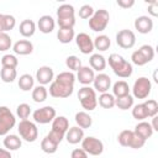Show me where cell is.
Instances as JSON below:
<instances>
[{"label":"cell","instance_id":"1","mask_svg":"<svg viewBox=\"0 0 158 158\" xmlns=\"http://www.w3.org/2000/svg\"><path fill=\"white\" fill-rule=\"evenodd\" d=\"M75 75L73 72H62L49 85V95L57 99H65L73 94Z\"/></svg>","mask_w":158,"mask_h":158},{"label":"cell","instance_id":"2","mask_svg":"<svg viewBox=\"0 0 158 158\" xmlns=\"http://www.w3.org/2000/svg\"><path fill=\"white\" fill-rule=\"evenodd\" d=\"M109 65L111 67L112 72L120 78H130L133 73L132 64L117 53H112L109 56Z\"/></svg>","mask_w":158,"mask_h":158},{"label":"cell","instance_id":"3","mask_svg":"<svg viewBox=\"0 0 158 158\" xmlns=\"http://www.w3.org/2000/svg\"><path fill=\"white\" fill-rule=\"evenodd\" d=\"M57 23L59 28H73L75 25V10L70 4H62L57 9Z\"/></svg>","mask_w":158,"mask_h":158},{"label":"cell","instance_id":"4","mask_svg":"<svg viewBox=\"0 0 158 158\" xmlns=\"http://www.w3.org/2000/svg\"><path fill=\"white\" fill-rule=\"evenodd\" d=\"M110 21V14L105 9L95 10L93 16L89 19V27L94 32H102Z\"/></svg>","mask_w":158,"mask_h":158},{"label":"cell","instance_id":"5","mask_svg":"<svg viewBox=\"0 0 158 158\" xmlns=\"http://www.w3.org/2000/svg\"><path fill=\"white\" fill-rule=\"evenodd\" d=\"M78 99L83 109L86 111H93L95 110L98 105V98H96V91L90 88V86H83L78 91Z\"/></svg>","mask_w":158,"mask_h":158},{"label":"cell","instance_id":"6","mask_svg":"<svg viewBox=\"0 0 158 158\" xmlns=\"http://www.w3.org/2000/svg\"><path fill=\"white\" fill-rule=\"evenodd\" d=\"M17 131L20 133V137L26 142H35L38 138V130L35 122L30 120H21Z\"/></svg>","mask_w":158,"mask_h":158},{"label":"cell","instance_id":"7","mask_svg":"<svg viewBox=\"0 0 158 158\" xmlns=\"http://www.w3.org/2000/svg\"><path fill=\"white\" fill-rule=\"evenodd\" d=\"M16 125V117L7 106H0V136H6Z\"/></svg>","mask_w":158,"mask_h":158},{"label":"cell","instance_id":"8","mask_svg":"<svg viewBox=\"0 0 158 158\" xmlns=\"http://www.w3.org/2000/svg\"><path fill=\"white\" fill-rule=\"evenodd\" d=\"M151 89H152L151 80L146 77H141V78L136 79V81L133 83V86H132L133 98H136V99H147L148 95L151 94Z\"/></svg>","mask_w":158,"mask_h":158},{"label":"cell","instance_id":"9","mask_svg":"<svg viewBox=\"0 0 158 158\" xmlns=\"http://www.w3.org/2000/svg\"><path fill=\"white\" fill-rule=\"evenodd\" d=\"M81 149L90 156H100L104 152V143L93 136L84 137L81 141Z\"/></svg>","mask_w":158,"mask_h":158},{"label":"cell","instance_id":"10","mask_svg":"<svg viewBox=\"0 0 158 158\" xmlns=\"http://www.w3.org/2000/svg\"><path fill=\"white\" fill-rule=\"evenodd\" d=\"M56 116H57L56 109L52 107V106H43V107H40V109L35 110L33 114H32V117H33L35 122L41 123V125H46V123L52 122Z\"/></svg>","mask_w":158,"mask_h":158},{"label":"cell","instance_id":"11","mask_svg":"<svg viewBox=\"0 0 158 158\" xmlns=\"http://www.w3.org/2000/svg\"><path fill=\"white\" fill-rule=\"evenodd\" d=\"M116 43L123 49H130L136 43V35L131 30H121L116 33Z\"/></svg>","mask_w":158,"mask_h":158},{"label":"cell","instance_id":"12","mask_svg":"<svg viewBox=\"0 0 158 158\" xmlns=\"http://www.w3.org/2000/svg\"><path fill=\"white\" fill-rule=\"evenodd\" d=\"M74 40H75V43H77L79 51L83 54H90V53H93V51H94V43H93L91 37L88 33L80 32L79 35L75 36Z\"/></svg>","mask_w":158,"mask_h":158},{"label":"cell","instance_id":"13","mask_svg":"<svg viewBox=\"0 0 158 158\" xmlns=\"http://www.w3.org/2000/svg\"><path fill=\"white\" fill-rule=\"evenodd\" d=\"M36 79L40 83V85H47L54 80V73L53 69L48 65H42L36 72Z\"/></svg>","mask_w":158,"mask_h":158},{"label":"cell","instance_id":"14","mask_svg":"<svg viewBox=\"0 0 158 158\" xmlns=\"http://www.w3.org/2000/svg\"><path fill=\"white\" fill-rule=\"evenodd\" d=\"M94 90L99 91V93H107L109 89L111 88V78L105 74V73H100L98 75H95L94 78Z\"/></svg>","mask_w":158,"mask_h":158},{"label":"cell","instance_id":"15","mask_svg":"<svg viewBox=\"0 0 158 158\" xmlns=\"http://www.w3.org/2000/svg\"><path fill=\"white\" fill-rule=\"evenodd\" d=\"M77 80L83 84V85H90L93 81H94V78H95V73L94 70L88 67V65H81L79 69H78V73H77Z\"/></svg>","mask_w":158,"mask_h":158},{"label":"cell","instance_id":"16","mask_svg":"<svg viewBox=\"0 0 158 158\" xmlns=\"http://www.w3.org/2000/svg\"><path fill=\"white\" fill-rule=\"evenodd\" d=\"M135 28L142 33V35H146V33H149L152 30H153V20L149 17V16H138L136 20H135Z\"/></svg>","mask_w":158,"mask_h":158},{"label":"cell","instance_id":"17","mask_svg":"<svg viewBox=\"0 0 158 158\" xmlns=\"http://www.w3.org/2000/svg\"><path fill=\"white\" fill-rule=\"evenodd\" d=\"M69 128V121L65 116H56L54 120L52 121V130L54 133L64 137L67 131Z\"/></svg>","mask_w":158,"mask_h":158},{"label":"cell","instance_id":"18","mask_svg":"<svg viewBox=\"0 0 158 158\" xmlns=\"http://www.w3.org/2000/svg\"><path fill=\"white\" fill-rule=\"evenodd\" d=\"M64 138L67 139V142L69 144H78L84 138V130L78 127V126L69 127L67 133H65V136H64Z\"/></svg>","mask_w":158,"mask_h":158},{"label":"cell","instance_id":"19","mask_svg":"<svg viewBox=\"0 0 158 158\" xmlns=\"http://www.w3.org/2000/svg\"><path fill=\"white\" fill-rule=\"evenodd\" d=\"M12 51L20 56H27L33 52V44L28 40H19L12 44Z\"/></svg>","mask_w":158,"mask_h":158},{"label":"cell","instance_id":"20","mask_svg":"<svg viewBox=\"0 0 158 158\" xmlns=\"http://www.w3.org/2000/svg\"><path fill=\"white\" fill-rule=\"evenodd\" d=\"M40 30V32L42 33H51L53 30H54V26H56V22H54V19L51 16V15H43L38 19L37 21V25H36Z\"/></svg>","mask_w":158,"mask_h":158},{"label":"cell","instance_id":"21","mask_svg":"<svg viewBox=\"0 0 158 158\" xmlns=\"http://www.w3.org/2000/svg\"><path fill=\"white\" fill-rule=\"evenodd\" d=\"M133 132L136 135H138L141 138H143L144 141H147L149 137H152V135H153L154 131H153V128H152V126H151L149 122H147V121H139L136 125Z\"/></svg>","mask_w":158,"mask_h":158},{"label":"cell","instance_id":"22","mask_svg":"<svg viewBox=\"0 0 158 158\" xmlns=\"http://www.w3.org/2000/svg\"><path fill=\"white\" fill-rule=\"evenodd\" d=\"M36 27H37L36 23H35L32 20L27 19V20L21 21L20 27H19V31H20V35H21L22 37H25V38H30V37H32V36L35 35V32H36Z\"/></svg>","mask_w":158,"mask_h":158},{"label":"cell","instance_id":"23","mask_svg":"<svg viewBox=\"0 0 158 158\" xmlns=\"http://www.w3.org/2000/svg\"><path fill=\"white\" fill-rule=\"evenodd\" d=\"M89 64H90V68L93 70H96V72H102L105 68H106V59L102 54H99V53H93L89 58Z\"/></svg>","mask_w":158,"mask_h":158},{"label":"cell","instance_id":"24","mask_svg":"<svg viewBox=\"0 0 158 158\" xmlns=\"http://www.w3.org/2000/svg\"><path fill=\"white\" fill-rule=\"evenodd\" d=\"M74 120H75V123H77V126L78 127H80V128H89L91 125H93V118H91V116L88 114V112H85V111H79V112H77L75 114V116H74Z\"/></svg>","mask_w":158,"mask_h":158},{"label":"cell","instance_id":"25","mask_svg":"<svg viewBox=\"0 0 158 158\" xmlns=\"http://www.w3.org/2000/svg\"><path fill=\"white\" fill-rule=\"evenodd\" d=\"M22 141L17 135H6L4 138V146L7 151H17L21 148Z\"/></svg>","mask_w":158,"mask_h":158},{"label":"cell","instance_id":"26","mask_svg":"<svg viewBox=\"0 0 158 158\" xmlns=\"http://www.w3.org/2000/svg\"><path fill=\"white\" fill-rule=\"evenodd\" d=\"M128 94H130V86H128L127 81H125V80H117L112 85V95L115 98L126 96Z\"/></svg>","mask_w":158,"mask_h":158},{"label":"cell","instance_id":"27","mask_svg":"<svg viewBox=\"0 0 158 158\" xmlns=\"http://www.w3.org/2000/svg\"><path fill=\"white\" fill-rule=\"evenodd\" d=\"M93 43H94V49H98L100 52L107 51L110 48V46H111V41H110L109 36H106V35H99V36H96L94 38Z\"/></svg>","mask_w":158,"mask_h":158},{"label":"cell","instance_id":"28","mask_svg":"<svg viewBox=\"0 0 158 158\" xmlns=\"http://www.w3.org/2000/svg\"><path fill=\"white\" fill-rule=\"evenodd\" d=\"M57 38L63 44L70 43L75 38L74 28H59L58 32H57Z\"/></svg>","mask_w":158,"mask_h":158},{"label":"cell","instance_id":"29","mask_svg":"<svg viewBox=\"0 0 158 158\" xmlns=\"http://www.w3.org/2000/svg\"><path fill=\"white\" fill-rule=\"evenodd\" d=\"M19 88L22 91H30L31 89H33V84H35V79L31 74H22L19 78Z\"/></svg>","mask_w":158,"mask_h":158},{"label":"cell","instance_id":"30","mask_svg":"<svg viewBox=\"0 0 158 158\" xmlns=\"http://www.w3.org/2000/svg\"><path fill=\"white\" fill-rule=\"evenodd\" d=\"M98 102L102 109H112L115 106V96L110 93H102L100 94Z\"/></svg>","mask_w":158,"mask_h":158},{"label":"cell","instance_id":"31","mask_svg":"<svg viewBox=\"0 0 158 158\" xmlns=\"http://www.w3.org/2000/svg\"><path fill=\"white\" fill-rule=\"evenodd\" d=\"M58 143H56L54 141H52L48 136H46L42 141H41V149L44 152V153H47V154H53V153H56L57 152V149H58Z\"/></svg>","mask_w":158,"mask_h":158},{"label":"cell","instance_id":"32","mask_svg":"<svg viewBox=\"0 0 158 158\" xmlns=\"http://www.w3.org/2000/svg\"><path fill=\"white\" fill-rule=\"evenodd\" d=\"M133 96L132 95H126L121 98H115V106H117L121 110H128L133 106Z\"/></svg>","mask_w":158,"mask_h":158},{"label":"cell","instance_id":"33","mask_svg":"<svg viewBox=\"0 0 158 158\" xmlns=\"http://www.w3.org/2000/svg\"><path fill=\"white\" fill-rule=\"evenodd\" d=\"M48 96V90L43 85H38L32 89V99L35 102H43Z\"/></svg>","mask_w":158,"mask_h":158},{"label":"cell","instance_id":"34","mask_svg":"<svg viewBox=\"0 0 158 158\" xmlns=\"http://www.w3.org/2000/svg\"><path fill=\"white\" fill-rule=\"evenodd\" d=\"M0 78L4 83H12L17 78V72L14 68H4L0 70Z\"/></svg>","mask_w":158,"mask_h":158},{"label":"cell","instance_id":"35","mask_svg":"<svg viewBox=\"0 0 158 158\" xmlns=\"http://www.w3.org/2000/svg\"><path fill=\"white\" fill-rule=\"evenodd\" d=\"M132 116H133V118H136L137 121H144V118L148 117L147 110H146L143 102H142V104H137V105L133 106V109H132Z\"/></svg>","mask_w":158,"mask_h":158},{"label":"cell","instance_id":"36","mask_svg":"<svg viewBox=\"0 0 158 158\" xmlns=\"http://www.w3.org/2000/svg\"><path fill=\"white\" fill-rule=\"evenodd\" d=\"M17 64H19V59L14 54H5V56L1 57V65L4 68H14V69H16Z\"/></svg>","mask_w":158,"mask_h":158},{"label":"cell","instance_id":"37","mask_svg":"<svg viewBox=\"0 0 158 158\" xmlns=\"http://www.w3.org/2000/svg\"><path fill=\"white\" fill-rule=\"evenodd\" d=\"M146 110H147V115L148 117H154L158 114V102L154 99H148L143 102Z\"/></svg>","mask_w":158,"mask_h":158},{"label":"cell","instance_id":"38","mask_svg":"<svg viewBox=\"0 0 158 158\" xmlns=\"http://www.w3.org/2000/svg\"><path fill=\"white\" fill-rule=\"evenodd\" d=\"M30 114H31V106L26 102H22L20 105H17L16 107V116L21 120H27L30 117Z\"/></svg>","mask_w":158,"mask_h":158},{"label":"cell","instance_id":"39","mask_svg":"<svg viewBox=\"0 0 158 158\" xmlns=\"http://www.w3.org/2000/svg\"><path fill=\"white\" fill-rule=\"evenodd\" d=\"M65 65L70 72H78V69L81 67V60L77 56H69L65 59Z\"/></svg>","mask_w":158,"mask_h":158},{"label":"cell","instance_id":"40","mask_svg":"<svg viewBox=\"0 0 158 158\" xmlns=\"http://www.w3.org/2000/svg\"><path fill=\"white\" fill-rule=\"evenodd\" d=\"M132 133H133V131H131V130H123V131H121L118 133V136H117L118 143L122 147H128L130 146V142H131Z\"/></svg>","mask_w":158,"mask_h":158},{"label":"cell","instance_id":"41","mask_svg":"<svg viewBox=\"0 0 158 158\" xmlns=\"http://www.w3.org/2000/svg\"><path fill=\"white\" fill-rule=\"evenodd\" d=\"M138 51L144 57V59L147 60V63H149L154 58V48L151 44H143V46H141L138 48Z\"/></svg>","mask_w":158,"mask_h":158},{"label":"cell","instance_id":"42","mask_svg":"<svg viewBox=\"0 0 158 158\" xmlns=\"http://www.w3.org/2000/svg\"><path fill=\"white\" fill-rule=\"evenodd\" d=\"M11 47H12L11 37L6 32H1L0 33V52L9 51Z\"/></svg>","mask_w":158,"mask_h":158},{"label":"cell","instance_id":"43","mask_svg":"<svg viewBox=\"0 0 158 158\" xmlns=\"http://www.w3.org/2000/svg\"><path fill=\"white\" fill-rule=\"evenodd\" d=\"M94 11H95V10L93 9L91 5L85 4V5H83V6L79 9V17H80V19H84V20L90 19V17L93 16Z\"/></svg>","mask_w":158,"mask_h":158},{"label":"cell","instance_id":"44","mask_svg":"<svg viewBox=\"0 0 158 158\" xmlns=\"http://www.w3.org/2000/svg\"><path fill=\"white\" fill-rule=\"evenodd\" d=\"M146 141L143 138H141L138 135H136L135 132L132 133V137H131V142H130V148H133V149H139L144 146Z\"/></svg>","mask_w":158,"mask_h":158},{"label":"cell","instance_id":"45","mask_svg":"<svg viewBox=\"0 0 158 158\" xmlns=\"http://www.w3.org/2000/svg\"><path fill=\"white\" fill-rule=\"evenodd\" d=\"M131 60H132V63H133L135 65H138V67H143V65L147 64V60L144 59V57L141 54V52H139L138 49L135 51V52L131 54Z\"/></svg>","mask_w":158,"mask_h":158},{"label":"cell","instance_id":"46","mask_svg":"<svg viewBox=\"0 0 158 158\" xmlns=\"http://www.w3.org/2000/svg\"><path fill=\"white\" fill-rule=\"evenodd\" d=\"M16 26V19L12 15L5 14V32L11 31Z\"/></svg>","mask_w":158,"mask_h":158},{"label":"cell","instance_id":"47","mask_svg":"<svg viewBox=\"0 0 158 158\" xmlns=\"http://www.w3.org/2000/svg\"><path fill=\"white\" fill-rule=\"evenodd\" d=\"M70 158H89V157L81 148H75V149L72 151Z\"/></svg>","mask_w":158,"mask_h":158},{"label":"cell","instance_id":"48","mask_svg":"<svg viewBox=\"0 0 158 158\" xmlns=\"http://www.w3.org/2000/svg\"><path fill=\"white\" fill-rule=\"evenodd\" d=\"M148 14L153 17L158 16V2L157 1H153L148 5Z\"/></svg>","mask_w":158,"mask_h":158},{"label":"cell","instance_id":"49","mask_svg":"<svg viewBox=\"0 0 158 158\" xmlns=\"http://www.w3.org/2000/svg\"><path fill=\"white\" fill-rule=\"evenodd\" d=\"M117 5L122 9H130L135 5V0H117Z\"/></svg>","mask_w":158,"mask_h":158},{"label":"cell","instance_id":"50","mask_svg":"<svg viewBox=\"0 0 158 158\" xmlns=\"http://www.w3.org/2000/svg\"><path fill=\"white\" fill-rule=\"evenodd\" d=\"M0 158H12L10 151L7 149H4V148H0Z\"/></svg>","mask_w":158,"mask_h":158},{"label":"cell","instance_id":"51","mask_svg":"<svg viewBox=\"0 0 158 158\" xmlns=\"http://www.w3.org/2000/svg\"><path fill=\"white\" fill-rule=\"evenodd\" d=\"M5 32V14H0V33Z\"/></svg>","mask_w":158,"mask_h":158},{"label":"cell","instance_id":"52","mask_svg":"<svg viewBox=\"0 0 158 158\" xmlns=\"http://www.w3.org/2000/svg\"><path fill=\"white\" fill-rule=\"evenodd\" d=\"M157 120H158V117H157V116L152 117V123H151V126H152L153 131H158V123H157Z\"/></svg>","mask_w":158,"mask_h":158}]
</instances>
